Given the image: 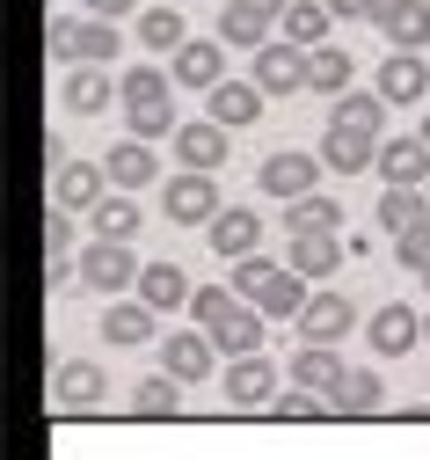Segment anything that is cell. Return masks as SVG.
I'll use <instances>...</instances> for the list:
<instances>
[{
	"label": "cell",
	"mask_w": 430,
	"mask_h": 460,
	"mask_svg": "<svg viewBox=\"0 0 430 460\" xmlns=\"http://www.w3.org/2000/svg\"><path fill=\"white\" fill-rule=\"evenodd\" d=\"M249 81H256V95H263V102H270V95H299V88H306V51H292L285 37H277V44H263Z\"/></svg>",
	"instance_id": "d6986e66"
},
{
	"label": "cell",
	"mask_w": 430,
	"mask_h": 460,
	"mask_svg": "<svg viewBox=\"0 0 430 460\" xmlns=\"http://www.w3.org/2000/svg\"><path fill=\"white\" fill-rule=\"evenodd\" d=\"M306 88L314 95H350V51H336V44L306 51Z\"/></svg>",
	"instance_id": "d6a6232c"
},
{
	"label": "cell",
	"mask_w": 430,
	"mask_h": 460,
	"mask_svg": "<svg viewBox=\"0 0 430 460\" xmlns=\"http://www.w3.org/2000/svg\"><path fill=\"white\" fill-rule=\"evenodd\" d=\"M373 168L387 176V190H423L430 183V146L423 139H380Z\"/></svg>",
	"instance_id": "7402d4cb"
},
{
	"label": "cell",
	"mask_w": 430,
	"mask_h": 460,
	"mask_svg": "<svg viewBox=\"0 0 430 460\" xmlns=\"http://www.w3.org/2000/svg\"><path fill=\"white\" fill-rule=\"evenodd\" d=\"M364 22L394 51H430V0H364Z\"/></svg>",
	"instance_id": "52a82bcc"
},
{
	"label": "cell",
	"mask_w": 430,
	"mask_h": 460,
	"mask_svg": "<svg viewBox=\"0 0 430 460\" xmlns=\"http://www.w3.org/2000/svg\"><path fill=\"white\" fill-rule=\"evenodd\" d=\"M51 402H58V410H102V402H110V373L95 358H66L51 373Z\"/></svg>",
	"instance_id": "e0dca14e"
},
{
	"label": "cell",
	"mask_w": 430,
	"mask_h": 460,
	"mask_svg": "<svg viewBox=\"0 0 430 460\" xmlns=\"http://www.w3.org/2000/svg\"><path fill=\"white\" fill-rule=\"evenodd\" d=\"M336 410H380V402H387V387H380V373L373 366H343V380H336Z\"/></svg>",
	"instance_id": "836d02e7"
},
{
	"label": "cell",
	"mask_w": 430,
	"mask_h": 460,
	"mask_svg": "<svg viewBox=\"0 0 430 460\" xmlns=\"http://www.w3.org/2000/svg\"><path fill=\"white\" fill-rule=\"evenodd\" d=\"M423 285H430V278H423Z\"/></svg>",
	"instance_id": "bcb514c9"
},
{
	"label": "cell",
	"mask_w": 430,
	"mask_h": 460,
	"mask_svg": "<svg viewBox=\"0 0 430 460\" xmlns=\"http://www.w3.org/2000/svg\"><path fill=\"white\" fill-rule=\"evenodd\" d=\"M336 380H343V351H329V343H299V351H292V387L336 394Z\"/></svg>",
	"instance_id": "4316f807"
},
{
	"label": "cell",
	"mask_w": 430,
	"mask_h": 460,
	"mask_svg": "<svg viewBox=\"0 0 430 460\" xmlns=\"http://www.w3.org/2000/svg\"><path fill=\"white\" fill-rule=\"evenodd\" d=\"M102 343L139 351V343H154V314H146L139 300H110V307H102Z\"/></svg>",
	"instance_id": "f1b7e54d"
},
{
	"label": "cell",
	"mask_w": 430,
	"mask_h": 460,
	"mask_svg": "<svg viewBox=\"0 0 430 460\" xmlns=\"http://www.w3.org/2000/svg\"><path fill=\"white\" fill-rule=\"evenodd\" d=\"M154 351H161V373H168L175 387H197V380L212 373V358H219L205 329H175V336H161V343H154Z\"/></svg>",
	"instance_id": "5bb4252c"
},
{
	"label": "cell",
	"mask_w": 430,
	"mask_h": 460,
	"mask_svg": "<svg viewBox=\"0 0 430 460\" xmlns=\"http://www.w3.org/2000/svg\"><path fill=\"white\" fill-rule=\"evenodd\" d=\"M394 256H401V270H416V278H430V219H423V226H408V234L394 242Z\"/></svg>",
	"instance_id": "74e56055"
},
{
	"label": "cell",
	"mask_w": 430,
	"mask_h": 460,
	"mask_svg": "<svg viewBox=\"0 0 430 460\" xmlns=\"http://www.w3.org/2000/svg\"><path fill=\"white\" fill-rule=\"evenodd\" d=\"M226 15H241V22H256V30H277V15H285V0H226Z\"/></svg>",
	"instance_id": "f35d334b"
},
{
	"label": "cell",
	"mask_w": 430,
	"mask_h": 460,
	"mask_svg": "<svg viewBox=\"0 0 430 460\" xmlns=\"http://www.w3.org/2000/svg\"><path fill=\"white\" fill-rule=\"evenodd\" d=\"M329 118H350V125H364V132H380L387 139V102L373 95V88H350V95H336V110Z\"/></svg>",
	"instance_id": "8d00e7d4"
},
{
	"label": "cell",
	"mask_w": 430,
	"mask_h": 460,
	"mask_svg": "<svg viewBox=\"0 0 430 460\" xmlns=\"http://www.w3.org/2000/svg\"><path fill=\"white\" fill-rule=\"evenodd\" d=\"M270 410H277V417H321V394H306V387H277Z\"/></svg>",
	"instance_id": "ab89813d"
},
{
	"label": "cell",
	"mask_w": 430,
	"mask_h": 460,
	"mask_svg": "<svg viewBox=\"0 0 430 460\" xmlns=\"http://www.w3.org/2000/svg\"><path fill=\"white\" fill-rule=\"evenodd\" d=\"M285 270L306 278V285H314V278H336V270H343V242H336V234H292Z\"/></svg>",
	"instance_id": "484cf974"
},
{
	"label": "cell",
	"mask_w": 430,
	"mask_h": 460,
	"mask_svg": "<svg viewBox=\"0 0 430 460\" xmlns=\"http://www.w3.org/2000/svg\"><path fill=\"white\" fill-rule=\"evenodd\" d=\"M226 146H233V132H219L212 118L175 125V161L190 168V176H212V168H226Z\"/></svg>",
	"instance_id": "44dd1931"
},
{
	"label": "cell",
	"mask_w": 430,
	"mask_h": 460,
	"mask_svg": "<svg viewBox=\"0 0 430 460\" xmlns=\"http://www.w3.org/2000/svg\"><path fill=\"white\" fill-rule=\"evenodd\" d=\"M423 343H430V314H423Z\"/></svg>",
	"instance_id": "ee69618b"
},
{
	"label": "cell",
	"mask_w": 430,
	"mask_h": 460,
	"mask_svg": "<svg viewBox=\"0 0 430 460\" xmlns=\"http://www.w3.org/2000/svg\"><path fill=\"white\" fill-rule=\"evenodd\" d=\"M102 176L132 198V190H146V183L161 176V161H154V146H139V139H117V146L102 154Z\"/></svg>",
	"instance_id": "d4e9b609"
},
{
	"label": "cell",
	"mask_w": 430,
	"mask_h": 460,
	"mask_svg": "<svg viewBox=\"0 0 430 460\" xmlns=\"http://www.w3.org/2000/svg\"><path fill=\"white\" fill-rule=\"evenodd\" d=\"M139 285V256L132 242H88L74 256V293H110V300H125Z\"/></svg>",
	"instance_id": "277c9868"
},
{
	"label": "cell",
	"mask_w": 430,
	"mask_h": 460,
	"mask_svg": "<svg viewBox=\"0 0 430 460\" xmlns=\"http://www.w3.org/2000/svg\"><path fill=\"white\" fill-rule=\"evenodd\" d=\"M190 314H197V329L212 336V351H226V358H256V351H263V314L241 307L226 285H197V293H190Z\"/></svg>",
	"instance_id": "7a4b0ae2"
},
{
	"label": "cell",
	"mask_w": 430,
	"mask_h": 460,
	"mask_svg": "<svg viewBox=\"0 0 430 460\" xmlns=\"http://www.w3.org/2000/svg\"><path fill=\"white\" fill-rule=\"evenodd\" d=\"M306 293H314V285L292 278V270L270 263V256H241V263H233V300H241V307H256L263 322H270V314H292V322H299Z\"/></svg>",
	"instance_id": "3957f363"
},
{
	"label": "cell",
	"mask_w": 430,
	"mask_h": 460,
	"mask_svg": "<svg viewBox=\"0 0 430 460\" xmlns=\"http://www.w3.org/2000/svg\"><path fill=\"white\" fill-rule=\"evenodd\" d=\"M416 139H423V146H430V110H423V132H416Z\"/></svg>",
	"instance_id": "7bdbcfd3"
},
{
	"label": "cell",
	"mask_w": 430,
	"mask_h": 460,
	"mask_svg": "<svg viewBox=\"0 0 430 460\" xmlns=\"http://www.w3.org/2000/svg\"><path fill=\"white\" fill-rule=\"evenodd\" d=\"M58 102L74 110V118H102V110H117V81L102 66H66V81H58Z\"/></svg>",
	"instance_id": "cb8c5ba5"
},
{
	"label": "cell",
	"mask_w": 430,
	"mask_h": 460,
	"mask_svg": "<svg viewBox=\"0 0 430 460\" xmlns=\"http://www.w3.org/2000/svg\"><path fill=\"white\" fill-rule=\"evenodd\" d=\"M44 44L58 51V59H74V66H102L110 51H117V22H88V15H51Z\"/></svg>",
	"instance_id": "8992f818"
},
{
	"label": "cell",
	"mask_w": 430,
	"mask_h": 460,
	"mask_svg": "<svg viewBox=\"0 0 430 460\" xmlns=\"http://www.w3.org/2000/svg\"><path fill=\"white\" fill-rule=\"evenodd\" d=\"M102 198H110L102 161H58L51 168V212H95Z\"/></svg>",
	"instance_id": "8fae6325"
},
{
	"label": "cell",
	"mask_w": 430,
	"mask_h": 460,
	"mask_svg": "<svg viewBox=\"0 0 430 460\" xmlns=\"http://www.w3.org/2000/svg\"><path fill=\"white\" fill-rule=\"evenodd\" d=\"M226 402H233V410H270V402H277V366L256 351V358H233L226 366Z\"/></svg>",
	"instance_id": "ffe728a7"
},
{
	"label": "cell",
	"mask_w": 430,
	"mask_h": 460,
	"mask_svg": "<svg viewBox=\"0 0 430 460\" xmlns=\"http://www.w3.org/2000/svg\"><path fill=\"white\" fill-rule=\"evenodd\" d=\"M161 212H168V226H212V212H219V183L212 176H168V190H161Z\"/></svg>",
	"instance_id": "4fadbf2b"
},
{
	"label": "cell",
	"mask_w": 430,
	"mask_h": 460,
	"mask_svg": "<svg viewBox=\"0 0 430 460\" xmlns=\"http://www.w3.org/2000/svg\"><path fill=\"white\" fill-rule=\"evenodd\" d=\"M423 219H430V198L423 190H380V226H387L394 242L408 234V226H423Z\"/></svg>",
	"instance_id": "e575fe53"
},
{
	"label": "cell",
	"mask_w": 430,
	"mask_h": 460,
	"mask_svg": "<svg viewBox=\"0 0 430 460\" xmlns=\"http://www.w3.org/2000/svg\"><path fill=\"white\" fill-rule=\"evenodd\" d=\"M132 410H139V417H175V410H182V387H175L168 373H146V380L132 387Z\"/></svg>",
	"instance_id": "d590c367"
},
{
	"label": "cell",
	"mask_w": 430,
	"mask_h": 460,
	"mask_svg": "<svg viewBox=\"0 0 430 460\" xmlns=\"http://www.w3.org/2000/svg\"><path fill=\"white\" fill-rule=\"evenodd\" d=\"M81 8H88V22H125L139 0H81Z\"/></svg>",
	"instance_id": "60d3db41"
},
{
	"label": "cell",
	"mask_w": 430,
	"mask_h": 460,
	"mask_svg": "<svg viewBox=\"0 0 430 460\" xmlns=\"http://www.w3.org/2000/svg\"><path fill=\"white\" fill-rule=\"evenodd\" d=\"M321 8H329V22H336V15H350V22H357V15H364V0H321Z\"/></svg>",
	"instance_id": "b9f144b4"
},
{
	"label": "cell",
	"mask_w": 430,
	"mask_h": 460,
	"mask_svg": "<svg viewBox=\"0 0 430 460\" xmlns=\"http://www.w3.org/2000/svg\"><path fill=\"white\" fill-rule=\"evenodd\" d=\"M373 154H380V132H364V125H350V118H329V132H321V168L357 176V168H373Z\"/></svg>",
	"instance_id": "9a60e30c"
},
{
	"label": "cell",
	"mask_w": 430,
	"mask_h": 460,
	"mask_svg": "<svg viewBox=\"0 0 430 460\" xmlns=\"http://www.w3.org/2000/svg\"><path fill=\"white\" fill-rule=\"evenodd\" d=\"M205 118H212L219 132H249V125L263 118V95H256V81H219V88L205 95Z\"/></svg>",
	"instance_id": "603a6c76"
},
{
	"label": "cell",
	"mask_w": 430,
	"mask_h": 460,
	"mask_svg": "<svg viewBox=\"0 0 430 460\" xmlns=\"http://www.w3.org/2000/svg\"><path fill=\"white\" fill-rule=\"evenodd\" d=\"M88 226H95V242H132L139 234V198H125V190H117V198H102L95 212H88Z\"/></svg>",
	"instance_id": "f546056e"
},
{
	"label": "cell",
	"mask_w": 430,
	"mask_h": 460,
	"mask_svg": "<svg viewBox=\"0 0 430 460\" xmlns=\"http://www.w3.org/2000/svg\"><path fill=\"white\" fill-rule=\"evenodd\" d=\"M423 198H430V183H423Z\"/></svg>",
	"instance_id": "f6af8a7d"
},
{
	"label": "cell",
	"mask_w": 430,
	"mask_h": 460,
	"mask_svg": "<svg viewBox=\"0 0 430 460\" xmlns=\"http://www.w3.org/2000/svg\"><path fill=\"white\" fill-rule=\"evenodd\" d=\"M139 44L175 59V51L190 44V22H182V8H146V15H139Z\"/></svg>",
	"instance_id": "1f68e13d"
},
{
	"label": "cell",
	"mask_w": 430,
	"mask_h": 460,
	"mask_svg": "<svg viewBox=\"0 0 430 460\" xmlns=\"http://www.w3.org/2000/svg\"><path fill=\"white\" fill-rule=\"evenodd\" d=\"M373 95H380L387 110H416V102H430V59H423V51H387V66H380Z\"/></svg>",
	"instance_id": "ba28073f"
},
{
	"label": "cell",
	"mask_w": 430,
	"mask_h": 460,
	"mask_svg": "<svg viewBox=\"0 0 430 460\" xmlns=\"http://www.w3.org/2000/svg\"><path fill=\"white\" fill-rule=\"evenodd\" d=\"M277 30H285L292 51H321V44H329V8H321V0H285Z\"/></svg>",
	"instance_id": "83f0119b"
},
{
	"label": "cell",
	"mask_w": 430,
	"mask_h": 460,
	"mask_svg": "<svg viewBox=\"0 0 430 460\" xmlns=\"http://www.w3.org/2000/svg\"><path fill=\"white\" fill-rule=\"evenodd\" d=\"M364 343H373L380 358H408L416 343H423V314L408 300H394V307H380L373 322H364Z\"/></svg>",
	"instance_id": "ac0fdd59"
},
{
	"label": "cell",
	"mask_w": 430,
	"mask_h": 460,
	"mask_svg": "<svg viewBox=\"0 0 430 460\" xmlns=\"http://www.w3.org/2000/svg\"><path fill=\"white\" fill-rule=\"evenodd\" d=\"M190 293H197V285H190V270H182V263H139V285H132V300L161 322V314H182V307H190Z\"/></svg>",
	"instance_id": "7c38bea8"
},
{
	"label": "cell",
	"mask_w": 430,
	"mask_h": 460,
	"mask_svg": "<svg viewBox=\"0 0 430 460\" xmlns=\"http://www.w3.org/2000/svg\"><path fill=\"white\" fill-rule=\"evenodd\" d=\"M205 242H212V256H219V263L263 256V219H256L249 205H219V212H212V226H205Z\"/></svg>",
	"instance_id": "30bf717a"
},
{
	"label": "cell",
	"mask_w": 430,
	"mask_h": 460,
	"mask_svg": "<svg viewBox=\"0 0 430 460\" xmlns=\"http://www.w3.org/2000/svg\"><path fill=\"white\" fill-rule=\"evenodd\" d=\"M117 110H125V132L139 146L168 139L175 132V81H168V66H125L117 74Z\"/></svg>",
	"instance_id": "6da1fadb"
},
{
	"label": "cell",
	"mask_w": 430,
	"mask_h": 460,
	"mask_svg": "<svg viewBox=\"0 0 430 460\" xmlns=\"http://www.w3.org/2000/svg\"><path fill=\"white\" fill-rule=\"evenodd\" d=\"M168 81H175V88L212 95V88L226 81V51H219V37H190V44H182L175 59H168Z\"/></svg>",
	"instance_id": "2e32d148"
},
{
	"label": "cell",
	"mask_w": 430,
	"mask_h": 460,
	"mask_svg": "<svg viewBox=\"0 0 430 460\" xmlns=\"http://www.w3.org/2000/svg\"><path fill=\"white\" fill-rule=\"evenodd\" d=\"M285 226H292V234H336V226H343V205H336L329 190L292 198V205H285Z\"/></svg>",
	"instance_id": "4dcf8cb0"
},
{
	"label": "cell",
	"mask_w": 430,
	"mask_h": 460,
	"mask_svg": "<svg viewBox=\"0 0 430 460\" xmlns=\"http://www.w3.org/2000/svg\"><path fill=\"white\" fill-rule=\"evenodd\" d=\"M321 176H329V168H321V154H306V146H277V154H263V168H256V183L270 190V198H314L321 190Z\"/></svg>",
	"instance_id": "5b68a950"
},
{
	"label": "cell",
	"mask_w": 430,
	"mask_h": 460,
	"mask_svg": "<svg viewBox=\"0 0 430 460\" xmlns=\"http://www.w3.org/2000/svg\"><path fill=\"white\" fill-rule=\"evenodd\" d=\"M350 322H357V307H350V293H329V285H314L306 293V307H299V343H336L350 336Z\"/></svg>",
	"instance_id": "9c48e42d"
}]
</instances>
